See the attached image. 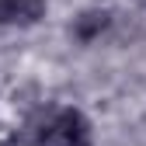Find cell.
<instances>
[{
	"label": "cell",
	"mask_w": 146,
	"mask_h": 146,
	"mask_svg": "<svg viewBox=\"0 0 146 146\" xmlns=\"http://www.w3.org/2000/svg\"><path fill=\"white\" fill-rule=\"evenodd\" d=\"M87 146H90V143H87Z\"/></svg>",
	"instance_id": "277c9868"
},
{
	"label": "cell",
	"mask_w": 146,
	"mask_h": 146,
	"mask_svg": "<svg viewBox=\"0 0 146 146\" xmlns=\"http://www.w3.org/2000/svg\"><path fill=\"white\" fill-rule=\"evenodd\" d=\"M108 25H111V14L108 11H101V7H90V11H84V14H77L73 17V38H77L80 45H90V42H98L101 35L108 31Z\"/></svg>",
	"instance_id": "3957f363"
},
{
	"label": "cell",
	"mask_w": 146,
	"mask_h": 146,
	"mask_svg": "<svg viewBox=\"0 0 146 146\" xmlns=\"http://www.w3.org/2000/svg\"><path fill=\"white\" fill-rule=\"evenodd\" d=\"M49 139L59 146H87L90 143V122L77 108H63V111L49 122Z\"/></svg>",
	"instance_id": "6da1fadb"
},
{
	"label": "cell",
	"mask_w": 146,
	"mask_h": 146,
	"mask_svg": "<svg viewBox=\"0 0 146 146\" xmlns=\"http://www.w3.org/2000/svg\"><path fill=\"white\" fill-rule=\"evenodd\" d=\"M45 0H0V25H38L45 17Z\"/></svg>",
	"instance_id": "7a4b0ae2"
}]
</instances>
